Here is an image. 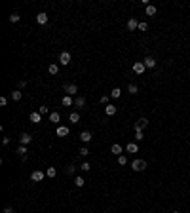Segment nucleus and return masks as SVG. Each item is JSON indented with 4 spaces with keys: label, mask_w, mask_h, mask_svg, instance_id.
<instances>
[{
    "label": "nucleus",
    "mask_w": 190,
    "mask_h": 213,
    "mask_svg": "<svg viewBox=\"0 0 190 213\" xmlns=\"http://www.w3.org/2000/svg\"><path fill=\"white\" fill-rule=\"evenodd\" d=\"M144 167H147V162L141 160V158H137V160H133V162H131V170L133 171H143Z\"/></svg>",
    "instance_id": "f257e3e1"
},
{
    "label": "nucleus",
    "mask_w": 190,
    "mask_h": 213,
    "mask_svg": "<svg viewBox=\"0 0 190 213\" xmlns=\"http://www.w3.org/2000/svg\"><path fill=\"white\" fill-rule=\"evenodd\" d=\"M48 72H50V74H57V72H59V65H55V63H51V65L48 67Z\"/></svg>",
    "instance_id": "412c9836"
},
{
    "label": "nucleus",
    "mask_w": 190,
    "mask_h": 213,
    "mask_svg": "<svg viewBox=\"0 0 190 213\" xmlns=\"http://www.w3.org/2000/svg\"><path fill=\"white\" fill-rule=\"evenodd\" d=\"M68 135V128L67 126H57V137H67Z\"/></svg>",
    "instance_id": "9d476101"
},
{
    "label": "nucleus",
    "mask_w": 190,
    "mask_h": 213,
    "mask_svg": "<svg viewBox=\"0 0 190 213\" xmlns=\"http://www.w3.org/2000/svg\"><path fill=\"white\" fill-rule=\"evenodd\" d=\"M38 112H40V114H48V112H50V108H48V107H40Z\"/></svg>",
    "instance_id": "f704fd0d"
},
{
    "label": "nucleus",
    "mask_w": 190,
    "mask_h": 213,
    "mask_svg": "<svg viewBox=\"0 0 190 213\" xmlns=\"http://www.w3.org/2000/svg\"><path fill=\"white\" fill-rule=\"evenodd\" d=\"M127 91H129V93H131V95H135L137 91H139V88H137L135 84H129V86H127Z\"/></svg>",
    "instance_id": "cd10ccee"
},
{
    "label": "nucleus",
    "mask_w": 190,
    "mask_h": 213,
    "mask_svg": "<svg viewBox=\"0 0 190 213\" xmlns=\"http://www.w3.org/2000/svg\"><path fill=\"white\" fill-rule=\"evenodd\" d=\"M147 126H148V120H147V118H139V120H137V124L133 126V130H135V131H137V130H141V131H143Z\"/></svg>",
    "instance_id": "39448f33"
},
{
    "label": "nucleus",
    "mask_w": 190,
    "mask_h": 213,
    "mask_svg": "<svg viewBox=\"0 0 190 213\" xmlns=\"http://www.w3.org/2000/svg\"><path fill=\"white\" fill-rule=\"evenodd\" d=\"M19 141H21V145H25V147H27V145H29V143L32 141V137H31V133H23V135H21V137H19Z\"/></svg>",
    "instance_id": "ddd939ff"
},
{
    "label": "nucleus",
    "mask_w": 190,
    "mask_h": 213,
    "mask_svg": "<svg viewBox=\"0 0 190 213\" xmlns=\"http://www.w3.org/2000/svg\"><path fill=\"white\" fill-rule=\"evenodd\" d=\"M144 69H147V67H144L143 61H135L133 63V72H135V74H143Z\"/></svg>",
    "instance_id": "20e7f679"
},
{
    "label": "nucleus",
    "mask_w": 190,
    "mask_h": 213,
    "mask_svg": "<svg viewBox=\"0 0 190 213\" xmlns=\"http://www.w3.org/2000/svg\"><path fill=\"white\" fill-rule=\"evenodd\" d=\"M84 105H86V99H84V97H76V99H74V107L84 108Z\"/></svg>",
    "instance_id": "aec40b11"
},
{
    "label": "nucleus",
    "mask_w": 190,
    "mask_h": 213,
    "mask_svg": "<svg viewBox=\"0 0 190 213\" xmlns=\"http://www.w3.org/2000/svg\"><path fill=\"white\" fill-rule=\"evenodd\" d=\"M143 63H144V67H147V69H154V67H156V59L154 57H147Z\"/></svg>",
    "instance_id": "f8f14e48"
},
{
    "label": "nucleus",
    "mask_w": 190,
    "mask_h": 213,
    "mask_svg": "<svg viewBox=\"0 0 190 213\" xmlns=\"http://www.w3.org/2000/svg\"><path fill=\"white\" fill-rule=\"evenodd\" d=\"M8 105V99L6 97H0V107H6Z\"/></svg>",
    "instance_id": "4c0bfd02"
},
{
    "label": "nucleus",
    "mask_w": 190,
    "mask_h": 213,
    "mask_svg": "<svg viewBox=\"0 0 190 213\" xmlns=\"http://www.w3.org/2000/svg\"><path fill=\"white\" fill-rule=\"evenodd\" d=\"M65 91L72 97V95H76V91H78V86H76V84H65Z\"/></svg>",
    "instance_id": "423d86ee"
},
{
    "label": "nucleus",
    "mask_w": 190,
    "mask_h": 213,
    "mask_svg": "<svg viewBox=\"0 0 190 213\" xmlns=\"http://www.w3.org/2000/svg\"><path fill=\"white\" fill-rule=\"evenodd\" d=\"M78 154H80V156H88V154H90V150H88V147H82V148L78 150Z\"/></svg>",
    "instance_id": "2f4dec72"
},
{
    "label": "nucleus",
    "mask_w": 190,
    "mask_h": 213,
    "mask_svg": "<svg viewBox=\"0 0 190 213\" xmlns=\"http://www.w3.org/2000/svg\"><path fill=\"white\" fill-rule=\"evenodd\" d=\"M147 27H148V25H147L144 21H141V23H139V31H147Z\"/></svg>",
    "instance_id": "e433bc0d"
},
{
    "label": "nucleus",
    "mask_w": 190,
    "mask_h": 213,
    "mask_svg": "<svg viewBox=\"0 0 190 213\" xmlns=\"http://www.w3.org/2000/svg\"><path fill=\"white\" fill-rule=\"evenodd\" d=\"M68 120H70L72 124H78L80 122V114L78 112H70V114H68Z\"/></svg>",
    "instance_id": "a211bd4d"
},
{
    "label": "nucleus",
    "mask_w": 190,
    "mask_h": 213,
    "mask_svg": "<svg viewBox=\"0 0 190 213\" xmlns=\"http://www.w3.org/2000/svg\"><path fill=\"white\" fill-rule=\"evenodd\" d=\"M144 11H147V15H156V6H150V4H148Z\"/></svg>",
    "instance_id": "393cba45"
},
{
    "label": "nucleus",
    "mask_w": 190,
    "mask_h": 213,
    "mask_svg": "<svg viewBox=\"0 0 190 213\" xmlns=\"http://www.w3.org/2000/svg\"><path fill=\"white\" fill-rule=\"evenodd\" d=\"M118 164H120V166H126V164H127V158H126V156H118Z\"/></svg>",
    "instance_id": "c756f323"
},
{
    "label": "nucleus",
    "mask_w": 190,
    "mask_h": 213,
    "mask_svg": "<svg viewBox=\"0 0 190 213\" xmlns=\"http://www.w3.org/2000/svg\"><path fill=\"white\" fill-rule=\"evenodd\" d=\"M46 175H48V177H55V175H57V170H55V167H48Z\"/></svg>",
    "instance_id": "bb28decb"
},
{
    "label": "nucleus",
    "mask_w": 190,
    "mask_h": 213,
    "mask_svg": "<svg viewBox=\"0 0 190 213\" xmlns=\"http://www.w3.org/2000/svg\"><path fill=\"white\" fill-rule=\"evenodd\" d=\"M108 99H110V95H103V97H101V105L107 107L108 105Z\"/></svg>",
    "instance_id": "72a5a7b5"
},
{
    "label": "nucleus",
    "mask_w": 190,
    "mask_h": 213,
    "mask_svg": "<svg viewBox=\"0 0 190 213\" xmlns=\"http://www.w3.org/2000/svg\"><path fill=\"white\" fill-rule=\"evenodd\" d=\"M127 29H129V31H137V29H139V21H137L135 17H131V19L127 21Z\"/></svg>",
    "instance_id": "1a4fd4ad"
},
{
    "label": "nucleus",
    "mask_w": 190,
    "mask_h": 213,
    "mask_svg": "<svg viewBox=\"0 0 190 213\" xmlns=\"http://www.w3.org/2000/svg\"><path fill=\"white\" fill-rule=\"evenodd\" d=\"M173 213H179V211H173Z\"/></svg>",
    "instance_id": "79ce46f5"
},
{
    "label": "nucleus",
    "mask_w": 190,
    "mask_h": 213,
    "mask_svg": "<svg viewBox=\"0 0 190 213\" xmlns=\"http://www.w3.org/2000/svg\"><path fill=\"white\" fill-rule=\"evenodd\" d=\"M116 110H118V108H116L114 105H107L105 107V112H107L108 116H112V114H116Z\"/></svg>",
    "instance_id": "6ab92c4d"
},
{
    "label": "nucleus",
    "mask_w": 190,
    "mask_h": 213,
    "mask_svg": "<svg viewBox=\"0 0 190 213\" xmlns=\"http://www.w3.org/2000/svg\"><path fill=\"white\" fill-rule=\"evenodd\" d=\"M74 170H76V167H74V166H67V170H65V171H67V173H68V175H70V173H74Z\"/></svg>",
    "instance_id": "c9c22d12"
},
{
    "label": "nucleus",
    "mask_w": 190,
    "mask_h": 213,
    "mask_svg": "<svg viewBox=\"0 0 190 213\" xmlns=\"http://www.w3.org/2000/svg\"><path fill=\"white\" fill-rule=\"evenodd\" d=\"M80 170H82V171H90V170H91V166H90V162H84V164H82V166H80Z\"/></svg>",
    "instance_id": "7c9ffc66"
},
{
    "label": "nucleus",
    "mask_w": 190,
    "mask_h": 213,
    "mask_svg": "<svg viewBox=\"0 0 190 213\" xmlns=\"http://www.w3.org/2000/svg\"><path fill=\"white\" fill-rule=\"evenodd\" d=\"M44 175H46L44 171L36 170V171H32V173H31V181H32V183H40V181L44 179Z\"/></svg>",
    "instance_id": "7ed1b4c3"
},
{
    "label": "nucleus",
    "mask_w": 190,
    "mask_h": 213,
    "mask_svg": "<svg viewBox=\"0 0 190 213\" xmlns=\"http://www.w3.org/2000/svg\"><path fill=\"white\" fill-rule=\"evenodd\" d=\"M135 139H137V141H143V139H144V133L141 130H137L135 131Z\"/></svg>",
    "instance_id": "c85d7f7f"
},
{
    "label": "nucleus",
    "mask_w": 190,
    "mask_h": 213,
    "mask_svg": "<svg viewBox=\"0 0 190 213\" xmlns=\"http://www.w3.org/2000/svg\"><path fill=\"white\" fill-rule=\"evenodd\" d=\"M84 183H86V181H84V177H74V187H84Z\"/></svg>",
    "instance_id": "a878e982"
},
{
    "label": "nucleus",
    "mask_w": 190,
    "mask_h": 213,
    "mask_svg": "<svg viewBox=\"0 0 190 213\" xmlns=\"http://www.w3.org/2000/svg\"><path fill=\"white\" fill-rule=\"evenodd\" d=\"M27 86V80H21V82H19V88H21V90H23V88H25Z\"/></svg>",
    "instance_id": "58836bf2"
},
{
    "label": "nucleus",
    "mask_w": 190,
    "mask_h": 213,
    "mask_svg": "<svg viewBox=\"0 0 190 213\" xmlns=\"http://www.w3.org/2000/svg\"><path fill=\"white\" fill-rule=\"evenodd\" d=\"M50 122L59 124L61 122V114H59V112H50Z\"/></svg>",
    "instance_id": "4468645a"
},
{
    "label": "nucleus",
    "mask_w": 190,
    "mask_h": 213,
    "mask_svg": "<svg viewBox=\"0 0 190 213\" xmlns=\"http://www.w3.org/2000/svg\"><path fill=\"white\" fill-rule=\"evenodd\" d=\"M110 152H112V154H116V156H122V147H120L118 143H114L110 147Z\"/></svg>",
    "instance_id": "2eb2a0df"
},
{
    "label": "nucleus",
    "mask_w": 190,
    "mask_h": 213,
    "mask_svg": "<svg viewBox=\"0 0 190 213\" xmlns=\"http://www.w3.org/2000/svg\"><path fill=\"white\" fill-rule=\"evenodd\" d=\"M61 103H63V107H70L72 105V97H70V95H65Z\"/></svg>",
    "instance_id": "b1692460"
},
{
    "label": "nucleus",
    "mask_w": 190,
    "mask_h": 213,
    "mask_svg": "<svg viewBox=\"0 0 190 213\" xmlns=\"http://www.w3.org/2000/svg\"><path fill=\"white\" fill-rule=\"evenodd\" d=\"M2 213H14V209H11V207H4Z\"/></svg>",
    "instance_id": "ea45409f"
},
{
    "label": "nucleus",
    "mask_w": 190,
    "mask_h": 213,
    "mask_svg": "<svg viewBox=\"0 0 190 213\" xmlns=\"http://www.w3.org/2000/svg\"><path fill=\"white\" fill-rule=\"evenodd\" d=\"M126 150L127 152H139V147H137V143H127L126 145Z\"/></svg>",
    "instance_id": "f3484780"
},
{
    "label": "nucleus",
    "mask_w": 190,
    "mask_h": 213,
    "mask_svg": "<svg viewBox=\"0 0 190 213\" xmlns=\"http://www.w3.org/2000/svg\"><path fill=\"white\" fill-rule=\"evenodd\" d=\"M70 61H72V55L68 53V51H61V55H59V63H61V65H68Z\"/></svg>",
    "instance_id": "f03ea898"
},
{
    "label": "nucleus",
    "mask_w": 190,
    "mask_h": 213,
    "mask_svg": "<svg viewBox=\"0 0 190 213\" xmlns=\"http://www.w3.org/2000/svg\"><path fill=\"white\" fill-rule=\"evenodd\" d=\"M36 23H38V25H46V23H48V14L40 11V14L36 15Z\"/></svg>",
    "instance_id": "0eeeda50"
},
{
    "label": "nucleus",
    "mask_w": 190,
    "mask_h": 213,
    "mask_svg": "<svg viewBox=\"0 0 190 213\" xmlns=\"http://www.w3.org/2000/svg\"><path fill=\"white\" fill-rule=\"evenodd\" d=\"M17 154L21 156V160H27V147L25 145H21V147L17 148Z\"/></svg>",
    "instance_id": "dca6fc26"
},
{
    "label": "nucleus",
    "mask_w": 190,
    "mask_h": 213,
    "mask_svg": "<svg viewBox=\"0 0 190 213\" xmlns=\"http://www.w3.org/2000/svg\"><path fill=\"white\" fill-rule=\"evenodd\" d=\"M21 97H23V93H21L19 90L11 91V99H14V101H21Z\"/></svg>",
    "instance_id": "4be33fe9"
},
{
    "label": "nucleus",
    "mask_w": 190,
    "mask_h": 213,
    "mask_svg": "<svg viewBox=\"0 0 190 213\" xmlns=\"http://www.w3.org/2000/svg\"><path fill=\"white\" fill-rule=\"evenodd\" d=\"M19 21V14H11L10 15V23H17Z\"/></svg>",
    "instance_id": "473e14b6"
},
{
    "label": "nucleus",
    "mask_w": 190,
    "mask_h": 213,
    "mask_svg": "<svg viewBox=\"0 0 190 213\" xmlns=\"http://www.w3.org/2000/svg\"><path fill=\"white\" fill-rule=\"evenodd\" d=\"M29 120H31L32 124H38V122H42V114H40V112H31Z\"/></svg>",
    "instance_id": "6e6552de"
},
{
    "label": "nucleus",
    "mask_w": 190,
    "mask_h": 213,
    "mask_svg": "<svg viewBox=\"0 0 190 213\" xmlns=\"http://www.w3.org/2000/svg\"><path fill=\"white\" fill-rule=\"evenodd\" d=\"M91 139H93V137H91L90 131H82V133H80V141H82V143H90Z\"/></svg>",
    "instance_id": "9b49d317"
},
{
    "label": "nucleus",
    "mask_w": 190,
    "mask_h": 213,
    "mask_svg": "<svg viewBox=\"0 0 190 213\" xmlns=\"http://www.w3.org/2000/svg\"><path fill=\"white\" fill-rule=\"evenodd\" d=\"M120 95H122V90H120V88H114V90L110 91V97H112V99H118Z\"/></svg>",
    "instance_id": "5701e85b"
},
{
    "label": "nucleus",
    "mask_w": 190,
    "mask_h": 213,
    "mask_svg": "<svg viewBox=\"0 0 190 213\" xmlns=\"http://www.w3.org/2000/svg\"><path fill=\"white\" fill-rule=\"evenodd\" d=\"M188 141H190V135H188Z\"/></svg>",
    "instance_id": "a19ab883"
}]
</instances>
